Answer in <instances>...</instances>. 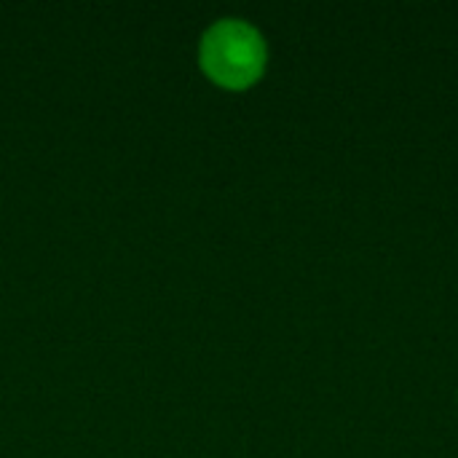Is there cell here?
Segmentation results:
<instances>
[{"label":"cell","instance_id":"obj_1","mask_svg":"<svg viewBox=\"0 0 458 458\" xmlns=\"http://www.w3.org/2000/svg\"><path fill=\"white\" fill-rule=\"evenodd\" d=\"M201 62L215 81L225 86H247L263 70L266 46L255 27L228 19L204 35Z\"/></svg>","mask_w":458,"mask_h":458}]
</instances>
